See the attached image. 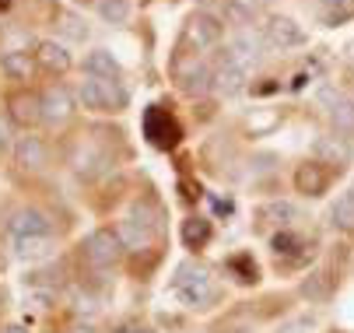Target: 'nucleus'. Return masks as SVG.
<instances>
[{
  "label": "nucleus",
  "instance_id": "1",
  "mask_svg": "<svg viewBox=\"0 0 354 333\" xmlns=\"http://www.w3.org/2000/svg\"><path fill=\"white\" fill-rule=\"evenodd\" d=\"M77 99H81V106L91 109V113H120V109H127L130 95H127V88H123L120 81L88 77V81H81V88H77Z\"/></svg>",
  "mask_w": 354,
  "mask_h": 333
},
{
  "label": "nucleus",
  "instance_id": "2",
  "mask_svg": "<svg viewBox=\"0 0 354 333\" xmlns=\"http://www.w3.org/2000/svg\"><path fill=\"white\" fill-rule=\"evenodd\" d=\"M123 249H127L123 235H120V231H113V228H95V231L88 235V239L81 242V256H84V263H88V267H95V270L113 267V263L123 256Z\"/></svg>",
  "mask_w": 354,
  "mask_h": 333
},
{
  "label": "nucleus",
  "instance_id": "3",
  "mask_svg": "<svg viewBox=\"0 0 354 333\" xmlns=\"http://www.w3.org/2000/svg\"><path fill=\"white\" fill-rule=\"evenodd\" d=\"M221 35H225V25L211 11H196L183 25V46H189V50H196V53H204V50H211V46H218Z\"/></svg>",
  "mask_w": 354,
  "mask_h": 333
},
{
  "label": "nucleus",
  "instance_id": "4",
  "mask_svg": "<svg viewBox=\"0 0 354 333\" xmlns=\"http://www.w3.org/2000/svg\"><path fill=\"white\" fill-rule=\"evenodd\" d=\"M172 292L186 302V305H207L214 298V288H211V277L204 267H179L176 280H172Z\"/></svg>",
  "mask_w": 354,
  "mask_h": 333
},
{
  "label": "nucleus",
  "instance_id": "5",
  "mask_svg": "<svg viewBox=\"0 0 354 333\" xmlns=\"http://www.w3.org/2000/svg\"><path fill=\"white\" fill-rule=\"evenodd\" d=\"M8 120L21 130H32L42 123V91H32V88H18L8 95Z\"/></svg>",
  "mask_w": 354,
  "mask_h": 333
},
{
  "label": "nucleus",
  "instance_id": "6",
  "mask_svg": "<svg viewBox=\"0 0 354 333\" xmlns=\"http://www.w3.org/2000/svg\"><path fill=\"white\" fill-rule=\"evenodd\" d=\"M263 39H267V46H274V50H298V46H306L309 42V32L301 28L295 18H288V15H270L267 18V25H263Z\"/></svg>",
  "mask_w": 354,
  "mask_h": 333
},
{
  "label": "nucleus",
  "instance_id": "7",
  "mask_svg": "<svg viewBox=\"0 0 354 333\" xmlns=\"http://www.w3.org/2000/svg\"><path fill=\"white\" fill-rule=\"evenodd\" d=\"M74 95L64 88V84H49L42 91V123L46 126H64L71 116H74Z\"/></svg>",
  "mask_w": 354,
  "mask_h": 333
},
{
  "label": "nucleus",
  "instance_id": "8",
  "mask_svg": "<svg viewBox=\"0 0 354 333\" xmlns=\"http://www.w3.org/2000/svg\"><path fill=\"white\" fill-rule=\"evenodd\" d=\"M35 64H39V70H46V74H53V77H64V74H71V67H74V57H71V50L64 42H57V39H42L39 46H35Z\"/></svg>",
  "mask_w": 354,
  "mask_h": 333
},
{
  "label": "nucleus",
  "instance_id": "9",
  "mask_svg": "<svg viewBox=\"0 0 354 333\" xmlns=\"http://www.w3.org/2000/svg\"><path fill=\"white\" fill-rule=\"evenodd\" d=\"M11 158H15V165H18L21 172H42L46 162H49V151H46V144H42V137H35V133L25 130V137L15 140Z\"/></svg>",
  "mask_w": 354,
  "mask_h": 333
},
{
  "label": "nucleus",
  "instance_id": "10",
  "mask_svg": "<svg viewBox=\"0 0 354 333\" xmlns=\"http://www.w3.org/2000/svg\"><path fill=\"white\" fill-rule=\"evenodd\" d=\"M330 186V169L323 162H301L295 169V189L301 197H323Z\"/></svg>",
  "mask_w": 354,
  "mask_h": 333
},
{
  "label": "nucleus",
  "instance_id": "11",
  "mask_svg": "<svg viewBox=\"0 0 354 333\" xmlns=\"http://www.w3.org/2000/svg\"><path fill=\"white\" fill-rule=\"evenodd\" d=\"M49 228H53V221H49L39 207H21L8 221L11 239H25V235H49Z\"/></svg>",
  "mask_w": 354,
  "mask_h": 333
},
{
  "label": "nucleus",
  "instance_id": "12",
  "mask_svg": "<svg viewBox=\"0 0 354 333\" xmlns=\"http://www.w3.org/2000/svg\"><path fill=\"white\" fill-rule=\"evenodd\" d=\"M225 60L249 67L252 60H260V39L252 35V32H239V35H232V39L225 42Z\"/></svg>",
  "mask_w": 354,
  "mask_h": 333
},
{
  "label": "nucleus",
  "instance_id": "13",
  "mask_svg": "<svg viewBox=\"0 0 354 333\" xmlns=\"http://www.w3.org/2000/svg\"><path fill=\"white\" fill-rule=\"evenodd\" d=\"M35 57L25 53V50H8L4 57H0V74L11 77V81H32L35 77Z\"/></svg>",
  "mask_w": 354,
  "mask_h": 333
},
{
  "label": "nucleus",
  "instance_id": "14",
  "mask_svg": "<svg viewBox=\"0 0 354 333\" xmlns=\"http://www.w3.org/2000/svg\"><path fill=\"white\" fill-rule=\"evenodd\" d=\"M245 81H249V74H245V67H242V64L221 60V67L214 70V81H211V88H214L218 95H239V91L245 88Z\"/></svg>",
  "mask_w": 354,
  "mask_h": 333
},
{
  "label": "nucleus",
  "instance_id": "15",
  "mask_svg": "<svg viewBox=\"0 0 354 333\" xmlns=\"http://www.w3.org/2000/svg\"><path fill=\"white\" fill-rule=\"evenodd\" d=\"M326 99H330V120H333V126L337 130H344V133H354V99L347 91H326Z\"/></svg>",
  "mask_w": 354,
  "mask_h": 333
},
{
  "label": "nucleus",
  "instance_id": "16",
  "mask_svg": "<svg viewBox=\"0 0 354 333\" xmlns=\"http://www.w3.org/2000/svg\"><path fill=\"white\" fill-rule=\"evenodd\" d=\"M84 74L88 77H106V81H120V64L109 50H91L84 57Z\"/></svg>",
  "mask_w": 354,
  "mask_h": 333
},
{
  "label": "nucleus",
  "instance_id": "17",
  "mask_svg": "<svg viewBox=\"0 0 354 333\" xmlns=\"http://www.w3.org/2000/svg\"><path fill=\"white\" fill-rule=\"evenodd\" d=\"M257 218L260 221H267V225H291L295 218H298V207L291 204V200H270V204H263L260 211H257Z\"/></svg>",
  "mask_w": 354,
  "mask_h": 333
},
{
  "label": "nucleus",
  "instance_id": "18",
  "mask_svg": "<svg viewBox=\"0 0 354 333\" xmlns=\"http://www.w3.org/2000/svg\"><path fill=\"white\" fill-rule=\"evenodd\" d=\"M49 249H53V239H49V235H25V239H15L18 260H42Z\"/></svg>",
  "mask_w": 354,
  "mask_h": 333
},
{
  "label": "nucleus",
  "instance_id": "19",
  "mask_svg": "<svg viewBox=\"0 0 354 333\" xmlns=\"http://www.w3.org/2000/svg\"><path fill=\"white\" fill-rule=\"evenodd\" d=\"M326 25H344L354 18V0H316Z\"/></svg>",
  "mask_w": 354,
  "mask_h": 333
},
{
  "label": "nucleus",
  "instance_id": "20",
  "mask_svg": "<svg viewBox=\"0 0 354 333\" xmlns=\"http://www.w3.org/2000/svg\"><path fill=\"white\" fill-rule=\"evenodd\" d=\"M207 239H211V221H207V218H189V221H183V242H186L189 249L207 246Z\"/></svg>",
  "mask_w": 354,
  "mask_h": 333
},
{
  "label": "nucleus",
  "instance_id": "21",
  "mask_svg": "<svg viewBox=\"0 0 354 333\" xmlns=\"http://www.w3.org/2000/svg\"><path fill=\"white\" fill-rule=\"evenodd\" d=\"M260 11H263V0H228L225 4V15L239 25H252V18Z\"/></svg>",
  "mask_w": 354,
  "mask_h": 333
},
{
  "label": "nucleus",
  "instance_id": "22",
  "mask_svg": "<svg viewBox=\"0 0 354 333\" xmlns=\"http://www.w3.org/2000/svg\"><path fill=\"white\" fill-rule=\"evenodd\" d=\"M330 225H333L337 231H354V193H344V197L333 204Z\"/></svg>",
  "mask_w": 354,
  "mask_h": 333
},
{
  "label": "nucleus",
  "instance_id": "23",
  "mask_svg": "<svg viewBox=\"0 0 354 333\" xmlns=\"http://www.w3.org/2000/svg\"><path fill=\"white\" fill-rule=\"evenodd\" d=\"M179 81H183V91L186 95H204L211 88V81H214V70H207L204 64H193V70L183 74Z\"/></svg>",
  "mask_w": 354,
  "mask_h": 333
},
{
  "label": "nucleus",
  "instance_id": "24",
  "mask_svg": "<svg viewBox=\"0 0 354 333\" xmlns=\"http://www.w3.org/2000/svg\"><path fill=\"white\" fill-rule=\"evenodd\" d=\"M98 18L109 25H127L130 21V0H98Z\"/></svg>",
  "mask_w": 354,
  "mask_h": 333
},
{
  "label": "nucleus",
  "instance_id": "25",
  "mask_svg": "<svg viewBox=\"0 0 354 333\" xmlns=\"http://www.w3.org/2000/svg\"><path fill=\"white\" fill-rule=\"evenodd\" d=\"M301 295H306L309 302H323L326 295H330V274H313L309 280H301V288H298Z\"/></svg>",
  "mask_w": 354,
  "mask_h": 333
},
{
  "label": "nucleus",
  "instance_id": "26",
  "mask_svg": "<svg viewBox=\"0 0 354 333\" xmlns=\"http://www.w3.org/2000/svg\"><path fill=\"white\" fill-rule=\"evenodd\" d=\"M60 32L67 35V39H88V25L77 18V15H71V11H60Z\"/></svg>",
  "mask_w": 354,
  "mask_h": 333
},
{
  "label": "nucleus",
  "instance_id": "27",
  "mask_svg": "<svg viewBox=\"0 0 354 333\" xmlns=\"http://www.w3.org/2000/svg\"><path fill=\"white\" fill-rule=\"evenodd\" d=\"M316 155H319V158H323V155H330V162L337 165V162H347V155H351V151H347L344 144H337V140H319V144H316Z\"/></svg>",
  "mask_w": 354,
  "mask_h": 333
},
{
  "label": "nucleus",
  "instance_id": "28",
  "mask_svg": "<svg viewBox=\"0 0 354 333\" xmlns=\"http://www.w3.org/2000/svg\"><path fill=\"white\" fill-rule=\"evenodd\" d=\"M301 249V239L298 235H291V231H281V235H274V253L281 256V253H298Z\"/></svg>",
  "mask_w": 354,
  "mask_h": 333
},
{
  "label": "nucleus",
  "instance_id": "29",
  "mask_svg": "<svg viewBox=\"0 0 354 333\" xmlns=\"http://www.w3.org/2000/svg\"><path fill=\"white\" fill-rule=\"evenodd\" d=\"M8 148H15L11 144V120L0 116V151H8Z\"/></svg>",
  "mask_w": 354,
  "mask_h": 333
},
{
  "label": "nucleus",
  "instance_id": "30",
  "mask_svg": "<svg viewBox=\"0 0 354 333\" xmlns=\"http://www.w3.org/2000/svg\"><path fill=\"white\" fill-rule=\"evenodd\" d=\"M116 333H155V330H147V326H137V323H127V326H120Z\"/></svg>",
  "mask_w": 354,
  "mask_h": 333
},
{
  "label": "nucleus",
  "instance_id": "31",
  "mask_svg": "<svg viewBox=\"0 0 354 333\" xmlns=\"http://www.w3.org/2000/svg\"><path fill=\"white\" fill-rule=\"evenodd\" d=\"M0 333H28L25 326H0Z\"/></svg>",
  "mask_w": 354,
  "mask_h": 333
},
{
  "label": "nucleus",
  "instance_id": "32",
  "mask_svg": "<svg viewBox=\"0 0 354 333\" xmlns=\"http://www.w3.org/2000/svg\"><path fill=\"white\" fill-rule=\"evenodd\" d=\"M8 270V260H4V253H0V274H4Z\"/></svg>",
  "mask_w": 354,
  "mask_h": 333
},
{
  "label": "nucleus",
  "instance_id": "33",
  "mask_svg": "<svg viewBox=\"0 0 354 333\" xmlns=\"http://www.w3.org/2000/svg\"><path fill=\"white\" fill-rule=\"evenodd\" d=\"M347 95H351V99H354V84H351V91H347Z\"/></svg>",
  "mask_w": 354,
  "mask_h": 333
},
{
  "label": "nucleus",
  "instance_id": "34",
  "mask_svg": "<svg viewBox=\"0 0 354 333\" xmlns=\"http://www.w3.org/2000/svg\"><path fill=\"white\" fill-rule=\"evenodd\" d=\"M351 60H354V53H351Z\"/></svg>",
  "mask_w": 354,
  "mask_h": 333
},
{
  "label": "nucleus",
  "instance_id": "35",
  "mask_svg": "<svg viewBox=\"0 0 354 333\" xmlns=\"http://www.w3.org/2000/svg\"><path fill=\"white\" fill-rule=\"evenodd\" d=\"M84 333H91V330H84Z\"/></svg>",
  "mask_w": 354,
  "mask_h": 333
},
{
  "label": "nucleus",
  "instance_id": "36",
  "mask_svg": "<svg viewBox=\"0 0 354 333\" xmlns=\"http://www.w3.org/2000/svg\"><path fill=\"white\" fill-rule=\"evenodd\" d=\"M200 333H204V330H200Z\"/></svg>",
  "mask_w": 354,
  "mask_h": 333
}]
</instances>
